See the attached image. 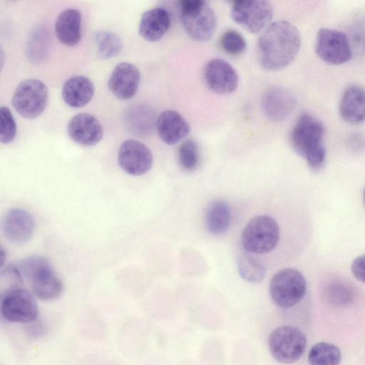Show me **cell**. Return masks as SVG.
Instances as JSON below:
<instances>
[{
	"label": "cell",
	"instance_id": "1",
	"mask_svg": "<svg viewBox=\"0 0 365 365\" xmlns=\"http://www.w3.org/2000/svg\"><path fill=\"white\" fill-rule=\"evenodd\" d=\"M300 45V33L294 25L284 20L274 21L266 27L258 39L259 63L267 71L280 70L294 60Z\"/></svg>",
	"mask_w": 365,
	"mask_h": 365
},
{
	"label": "cell",
	"instance_id": "2",
	"mask_svg": "<svg viewBox=\"0 0 365 365\" xmlns=\"http://www.w3.org/2000/svg\"><path fill=\"white\" fill-rule=\"evenodd\" d=\"M324 134L323 124L309 113L302 114L291 131L293 149L313 170H319L325 162Z\"/></svg>",
	"mask_w": 365,
	"mask_h": 365
},
{
	"label": "cell",
	"instance_id": "3",
	"mask_svg": "<svg viewBox=\"0 0 365 365\" xmlns=\"http://www.w3.org/2000/svg\"><path fill=\"white\" fill-rule=\"evenodd\" d=\"M22 277L31 282L34 294L43 301L58 298L63 292V283L48 260L35 255L20 261L17 264Z\"/></svg>",
	"mask_w": 365,
	"mask_h": 365
},
{
	"label": "cell",
	"instance_id": "4",
	"mask_svg": "<svg viewBox=\"0 0 365 365\" xmlns=\"http://www.w3.org/2000/svg\"><path fill=\"white\" fill-rule=\"evenodd\" d=\"M180 19L190 38L204 42L213 36L217 17L211 6L202 0H183L179 3Z\"/></svg>",
	"mask_w": 365,
	"mask_h": 365
},
{
	"label": "cell",
	"instance_id": "5",
	"mask_svg": "<svg viewBox=\"0 0 365 365\" xmlns=\"http://www.w3.org/2000/svg\"><path fill=\"white\" fill-rule=\"evenodd\" d=\"M279 236L277 221L269 215H260L246 224L241 234V243L248 253H267L277 245Z\"/></svg>",
	"mask_w": 365,
	"mask_h": 365
},
{
	"label": "cell",
	"instance_id": "6",
	"mask_svg": "<svg viewBox=\"0 0 365 365\" xmlns=\"http://www.w3.org/2000/svg\"><path fill=\"white\" fill-rule=\"evenodd\" d=\"M307 290L302 274L293 268L277 272L272 278L269 292L274 302L281 307H291L299 303Z\"/></svg>",
	"mask_w": 365,
	"mask_h": 365
},
{
	"label": "cell",
	"instance_id": "7",
	"mask_svg": "<svg viewBox=\"0 0 365 365\" xmlns=\"http://www.w3.org/2000/svg\"><path fill=\"white\" fill-rule=\"evenodd\" d=\"M306 344L304 334L293 326L279 327L271 333L269 338L270 352L282 364H292L299 359Z\"/></svg>",
	"mask_w": 365,
	"mask_h": 365
},
{
	"label": "cell",
	"instance_id": "8",
	"mask_svg": "<svg viewBox=\"0 0 365 365\" xmlns=\"http://www.w3.org/2000/svg\"><path fill=\"white\" fill-rule=\"evenodd\" d=\"M48 98V92L45 83L38 79L29 78L16 87L12 97V105L21 116L32 119L44 110Z\"/></svg>",
	"mask_w": 365,
	"mask_h": 365
},
{
	"label": "cell",
	"instance_id": "9",
	"mask_svg": "<svg viewBox=\"0 0 365 365\" xmlns=\"http://www.w3.org/2000/svg\"><path fill=\"white\" fill-rule=\"evenodd\" d=\"M274 9L268 1H233L230 15L232 20L247 31L257 34L272 21Z\"/></svg>",
	"mask_w": 365,
	"mask_h": 365
},
{
	"label": "cell",
	"instance_id": "10",
	"mask_svg": "<svg viewBox=\"0 0 365 365\" xmlns=\"http://www.w3.org/2000/svg\"><path fill=\"white\" fill-rule=\"evenodd\" d=\"M0 308L2 317L10 322H31L38 314V304L34 295L20 287L1 294Z\"/></svg>",
	"mask_w": 365,
	"mask_h": 365
},
{
	"label": "cell",
	"instance_id": "11",
	"mask_svg": "<svg viewBox=\"0 0 365 365\" xmlns=\"http://www.w3.org/2000/svg\"><path fill=\"white\" fill-rule=\"evenodd\" d=\"M315 51L317 56L330 65H341L352 56V48L348 36L342 31L322 28L317 34Z\"/></svg>",
	"mask_w": 365,
	"mask_h": 365
},
{
	"label": "cell",
	"instance_id": "12",
	"mask_svg": "<svg viewBox=\"0 0 365 365\" xmlns=\"http://www.w3.org/2000/svg\"><path fill=\"white\" fill-rule=\"evenodd\" d=\"M118 162L128 174L142 175L151 168L153 155L150 150L140 141L128 139L123 141L119 148Z\"/></svg>",
	"mask_w": 365,
	"mask_h": 365
},
{
	"label": "cell",
	"instance_id": "13",
	"mask_svg": "<svg viewBox=\"0 0 365 365\" xmlns=\"http://www.w3.org/2000/svg\"><path fill=\"white\" fill-rule=\"evenodd\" d=\"M297 101L287 88L275 86L267 88L261 99L262 109L266 117L274 122H281L294 111Z\"/></svg>",
	"mask_w": 365,
	"mask_h": 365
},
{
	"label": "cell",
	"instance_id": "14",
	"mask_svg": "<svg viewBox=\"0 0 365 365\" xmlns=\"http://www.w3.org/2000/svg\"><path fill=\"white\" fill-rule=\"evenodd\" d=\"M204 78L209 88L218 94L231 93L238 86L236 71L228 62L220 58H213L207 63Z\"/></svg>",
	"mask_w": 365,
	"mask_h": 365
},
{
	"label": "cell",
	"instance_id": "15",
	"mask_svg": "<svg viewBox=\"0 0 365 365\" xmlns=\"http://www.w3.org/2000/svg\"><path fill=\"white\" fill-rule=\"evenodd\" d=\"M35 225V219L30 212L21 208H11L2 218L1 230L10 242L21 244L31 237Z\"/></svg>",
	"mask_w": 365,
	"mask_h": 365
},
{
	"label": "cell",
	"instance_id": "16",
	"mask_svg": "<svg viewBox=\"0 0 365 365\" xmlns=\"http://www.w3.org/2000/svg\"><path fill=\"white\" fill-rule=\"evenodd\" d=\"M140 80L138 68L128 62L118 63L108 79L110 91L118 99L128 100L136 93Z\"/></svg>",
	"mask_w": 365,
	"mask_h": 365
},
{
	"label": "cell",
	"instance_id": "17",
	"mask_svg": "<svg viewBox=\"0 0 365 365\" xmlns=\"http://www.w3.org/2000/svg\"><path fill=\"white\" fill-rule=\"evenodd\" d=\"M67 131L73 141L86 146L97 144L103 135L99 120L88 113H79L73 116L68 123Z\"/></svg>",
	"mask_w": 365,
	"mask_h": 365
},
{
	"label": "cell",
	"instance_id": "18",
	"mask_svg": "<svg viewBox=\"0 0 365 365\" xmlns=\"http://www.w3.org/2000/svg\"><path fill=\"white\" fill-rule=\"evenodd\" d=\"M156 129L163 142L174 145L188 135L190 128L185 118L178 111L166 110L158 116Z\"/></svg>",
	"mask_w": 365,
	"mask_h": 365
},
{
	"label": "cell",
	"instance_id": "19",
	"mask_svg": "<svg viewBox=\"0 0 365 365\" xmlns=\"http://www.w3.org/2000/svg\"><path fill=\"white\" fill-rule=\"evenodd\" d=\"M339 113L349 124L360 125L365 122V89L359 85L348 86L339 102Z\"/></svg>",
	"mask_w": 365,
	"mask_h": 365
},
{
	"label": "cell",
	"instance_id": "20",
	"mask_svg": "<svg viewBox=\"0 0 365 365\" xmlns=\"http://www.w3.org/2000/svg\"><path fill=\"white\" fill-rule=\"evenodd\" d=\"M170 25L168 11L163 7L153 8L142 14L139 34L146 41H157L165 35Z\"/></svg>",
	"mask_w": 365,
	"mask_h": 365
},
{
	"label": "cell",
	"instance_id": "21",
	"mask_svg": "<svg viewBox=\"0 0 365 365\" xmlns=\"http://www.w3.org/2000/svg\"><path fill=\"white\" fill-rule=\"evenodd\" d=\"M81 14L76 9L63 10L55 23V32L59 41L68 46L78 43L81 38Z\"/></svg>",
	"mask_w": 365,
	"mask_h": 365
},
{
	"label": "cell",
	"instance_id": "22",
	"mask_svg": "<svg viewBox=\"0 0 365 365\" xmlns=\"http://www.w3.org/2000/svg\"><path fill=\"white\" fill-rule=\"evenodd\" d=\"M61 94L64 102L70 107H83L92 99L94 86L86 76H73L64 83Z\"/></svg>",
	"mask_w": 365,
	"mask_h": 365
},
{
	"label": "cell",
	"instance_id": "23",
	"mask_svg": "<svg viewBox=\"0 0 365 365\" xmlns=\"http://www.w3.org/2000/svg\"><path fill=\"white\" fill-rule=\"evenodd\" d=\"M231 211L229 205L222 200L210 202L205 213V226L212 235L225 232L230 227Z\"/></svg>",
	"mask_w": 365,
	"mask_h": 365
},
{
	"label": "cell",
	"instance_id": "24",
	"mask_svg": "<svg viewBox=\"0 0 365 365\" xmlns=\"http://www.w3.org/2000/svg\"><path fill=\"white\" fill-rule=\"evenodd\" d=\"M237 264L240 275L247 282H259L266 274V267L263 262L248 252L238 257Z\"/></svg>",
	"mask_w": 365,
	"mask_h": 365
},
{
	"label": "cell",
	"instance_id": "25",
	"mask_svg": "<svg viewBox=\"0 0 365 365\" xmlns=\"http://www.w3.org/2000/svg\"><path fill=\"white\" fill-rule=\"evenodd\" d=\"M341 358V351L337 346L327 342H319L311 348L308 361L309 365H339Z\"/></svg>",
	"mask_w": 365,
	"mask_h": 365
},
{
	"label": "cell",
	"instance_id": "26",
	"mask_svg": "<svg viewBox=\"0 0 365 365\" xmlns=\"http://www.w3.org/2000/svg\"><path fill=\"white\" fill-rule=\"evenodd\" d=\"M178 161L180 166L187 171L195 170L200 163V148L192 139L184 141L179 147Z\"/></svg>",
	"mask_w": 365,
	"mask_h": 365
},
{
	"label": "cell",
	"instance_id": "27",
	"mask_svg": "<svg viewBox=\"0 0 365 365\" xmlns=\"http://www.w3.org/2000/svg\"><path fill=\"white\" fill-rule=\"evenodd\" d=\"M96 41L98 52L103 58L115 56L121 48V41L113 33L101 31L96 34Z\"/></svg>",
	"mask_w": 365,
	"mask_h": 365
},
{
	"label": "cell",
	"instance_id": "28",
	"mask_svg": "<svg viewBox=\"0 0 365 365\" xmlns=\"http://www.w3.org/2000/svg\"><path fill=\"white\" fill-rule=\"evenodd\" d=\"M325 297L332 304L344 306L351 302L353 295L351 287L346 284L332 282L325 288Z\"/></svg>",
	"mask_w": 365,
	"mask_h": 365
},
{
	"label": "cell",
	"instance_id": "29",
	"mask_svg": "<svg viewBox=\"0 0 365 365\" xmlns=\"http://www.w3.org/2000/svg\"><path fill=\"white\" fill-rule=\"evenodd\" d=\"M220 46L227 53L237 56L242 53L247 46L245 38L235 30L224 32L220 38Z\"/></svg>",
	"mask_w": 365,
	"mask_h": 365
},
{
	"label": "cell",
	"instance_id": "30",
	"mask_svg": "<svg viewBox=\"0 0 365 365\" xmlns=\"http://www.w3.org/2000/svg\"><path fill=\"white\" fill-rule=\"evenodd\" d=\"M0 140L2 143H11L16 134V124L9 108L1 106L0 109Z\"/></svg>",
	"mask_w": 365,
	"mask_h": 365
},
{
	"label": "cell",
	"instance_id": "31",
	"mask_svg": "<svg viewBox=\"0 0 365 365\" xmlns=\"http://www.w3.org/2000/svg\"><path fill=\"white\" fill-rule=\"evenodd\" d=\"M6 282V292L9 289L19 287L22 282V276L16 266L9 265L1 272V284Z\"/></svg>",
	"mask_w": 365,
	"mask_h": 365
},
{
	"label": "cell",
	"instance_id": "32",
	"mask_svg": "<svg viewBox=\"0 0 365 365\" xmlns=\"http://www.w3.org/2000/svg\"><path fill=\"white\" fill-rule=\"evenodd\" d=\"M351 269L356 279L365 283V254L357 257L353 261Z\"/></svg>",
	"mask_w": 365,
	"mask_h": 365
},
{
	"label": "cell",
	"instance_id": "33",
	"mask_svg": "<svg viewBox=\"0 0 365 365\" xmlns=\"http://www.w3.org/2000/svg\"><path fill=\"white\" fill-rule=\"evenodd\" d=\"M363 202H364V207H365V187L363 191Z\"/></svg>",
	"mask_w": 365,
	"mask_h": 365
}]
</instances>
